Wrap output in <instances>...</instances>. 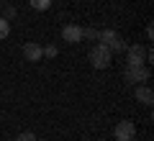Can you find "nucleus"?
Masks as SVG:
<instances>
[{"label":"nucleus","instance_id":"nucleus-14","mask_svg":"<svg viewBox=\"0 0 154 141\" xmlns=\"http://www.w3.org/2000/svg\"><path fill=\"white\" fill-rule=\"evenodd\" d=\"M82 38H90V41H95V38H98V31H95V28H82Z\"/></svg>","mask_w":154,"mask_h":141},{"label":"nucleus","instance_id":"nucleus-15","mask_svg":"<svg viewBox=\"0 0 154 141\" xmlns=\"http://www.w3.org/2000/svg\"><path fill=\"white\" fill-rule=\"evenodd\" d=\"M0 8H3V3H0Z\"/></svg>","mask_w":154,"mask_h":141},{"label":"nucleus","instance_id":"nucleus-5","mask_svg":"<svg viewBox=\"0 0 154 141\" xmlns=\"http://www.w3.org/2000/svg\"><path fill=\"white\" fill-rule=\"evenodd\" d=\"M113 136L116 141H134L136 139V126H134V121H118L113 128Z\"/></svg>","mask_w":154,"mask_h":141},{"label":"nucleus","instance_id":"nucleus-13","mask_svg":"<svg viewBox=\"0 0 154 141\" xmlns=\"http://www.w3.org/2000/svg\"><path fill=\"white\" fill-rule=\"evenodd\" d=\"M16 141H36V133H31V131H23V133L16 136Z\"/></svg>","mask_w":154,"mask_h":141},{"label":"nucleus","instance_id":"nucleus-1","mask_svg":"<svg viewBox=\"0 0 154 141\" xmlns=\"http://www.w3.org/2000/svg\"><path fill=\"white\" fill-rule=\"evenodd\" d=\"M110 62H113V51H110L105 44L95 41V46L90 49V64H93L95 69H108Z\"/></svg>","mask_w":154,"mask_h":141},{"label":"nucleus","instance_id":"nucleus-2","mask_svg":"<svg viewBox=\"0 0 154 141\" xmlns=\"http://www.w3.org/2000/svg\"><path fill=\"white\" fill-rule=\"evenodd\" d=\"M95 41H98V44H105L110 51H126V46H128V44L123 41V38L118 36L116 31H110V28H105V31H98V38H95Z\"/></svg>","mask_w":154,"mask_h":141},{"label":"nucleus","instance_id":"nucleus-6","mask_svg":"<svg viewBox=\"0 0 154 141\" xmlns=\"http://www.w3.org/2000/svg\"><path fill=\"white\" fill-rule=\"evenodd\" d=\"M23 57H26V62H41L44 59V46L38 41H26L23 44Z\"/></svg>","mask_w":154,"mask_h":141},{"label":"nucleus","instance_id":"nucleus-9","mask_svg":"<svg viewBox=\"0 0 154 141\" xmlns=\"http://www.w3.org/2000/svg\"><path fill=\"white\" fill-rule=\"evenodd\" d=\"M28 5L33 11H49L51 8V0H28Z\"/></svg>","mask_w":154,"mask_h":141},{"label":"nucleus","instance_id":"nucleus-8","mask_svg":"<svg viewBox=\"0 0 154 141\" xmlns=\"http://www.w3.org/2000/svg\"><path fill=\"white\" fill-rule=\"evenodd\" d=\"M134 95H136V100L141 105H146V108H152V103H154V92H152V87L144 82V85H136L134 87Z\"/></svg>","mask_w":154,"mask_h":141},{"label":"nucleus","instance_id":"nucleus-7","mask_svg":"<svg viewBox=\"0 0 154 141\" xmlns=\"http://www.w3.org/2000/svg\"><path fill=\"white\" fill-rule=\"evenodd\" d=\"M62 38L67 44H80L82 41V26H77V23H67L62 28Z\"/></svg>","mask_w":154,"mask_h":141},{"label":"nucleus","instance_id":"nucleus-10","mask_svg":"<svg viewBox=\"0 0 154 141\" xmlns=\"http://www.w3.org/2000/svg\"><path fill=\"white\" fill-rule=\"evenodd\" d=\"M8 36H11V21H5L0 16V41H5Z\"/></svg>","mask_w":154,"mask_h":141},{"label":"nucleus","instance_id":"nucleus-12","mask_svg":"<svg viewBox=\"0 0 154 141\" xmlns=\"http://www.w3.org/2000/svg\"><path fill=\"white\" fill-rule=\"evenodd\" d=\"M57 54H59V49H57V44H46V46H44V57H46V59H54Z\"/></svg>","mask_w":154,"mask_h":141},{"label":"nucleus","instance_id":"nucleus-3","mask_svg":"<svg viewBox=\"0 0 154 141\" xmlns=\"http://www.w3.org/2000/svg\"><path fill=\"white\" fill-rule=\"evenodd\" d=\"M123 77H126L128 85H144V82H149V77H152V72H149L146 64H139V67H126V72H123Z\"/></svg>","mask_w":154,"mask_h":141},{"label":"nucleus","instance_id":"nucleus-4","mask_svg":"<svg viewBox=\"0 0 154 141\" xmlns=\"http://www.w3.org/2000/svg\"><path fill=\"white\" fill-rule=\"evenodd\" d=\"M139 64H146V46L131 44V46H126V67H139Z\"/></svg>","mask_w":154,"mask_h":141},{"label":"nucleus","instance_id":"nucleus-11","mask_svg":"<svg viewBox=\"0 0 154 141\" xmlns=\"http://www.w3.org/2000/svg\"><path fill=\"white\" fill-rule=\"evenodd\" d=\"M0 11H3V18H5V21H13V18L18 16L16 5H5V8H0Z\"/></svg>","mask_w":154,"mask_h":141}]
</instances>
